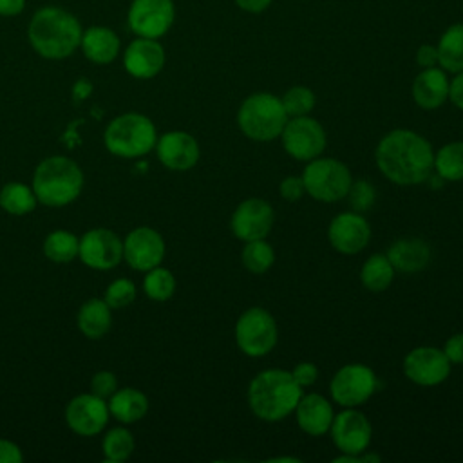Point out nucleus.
Returning <instances> with one entry per match:
<instances>
[{"instance_id": "1", "label": "nucleus", "mask_w": 463, "mask_h": 463, "mask_svg": "<svg viewBox=\"0 0 463 463\" xmlns=\"http://www.w3.org/2000/svg\"><path fill=\"white\" fill-rule=\"evenodd\" d=\"M374 159L378 170L400 186L421 184L434 170L430 143L409 128H394L385 134L376 145Z\"/></svg>"}, {"instance_id": "2", "label": "nucleus", "mask_w": 463, "mask_h": 463, "mask_svg": "<svg viewBox=\"0 0 463 463\" xmlns=\"http://www.w3.org/2000/svg\"><path fill=\"white\" fill-rule=\"evenodd\" d=\"M80 20L56 5L40 7L27 27L31 47L45 60H63L71 56L81 42Z\"/></svg>"}, {"instance_id": "3", "label": "nucleus", "mask_w": 463, "mask_h": 463, "mask_svg": "<svg viewBox=\"0 0 463 463\" xmlns=\"http://www.w3.org/2000/svg\"><path fill=\"white\" fill-rule=\"evenodd\" d=\"M302 394L291 371L264 369L248 385V405L259 420L273 423L289 416Z\"/></svg>"}, {"instance_id": "4", "label": "nucleus", "mask_w": 463, "mask_h": 463, "mask_svg": "<svg viewBox=\"0 0 463 463\" xmlns=\"http://www.w3.org/2000/svg\"><path fill=\"white\" fill-rule=\"evenodd\" d=\"M83 181V172L74 159L67 156H49L34 168L31 186L38 203L61 208L80 197Z\"/></svg>"}, {"instance_id": "5", "label": "nucleus", "mask_w": 463, "mask_h": 463, "mask_svg": "<svg viewBox=\"0 0 463 463\" xmlns=\"http://www.w3.org/2000/svg\"><path fill=\"white\" fill-rule=\"evenodd\" d=\"M103 143L110 154L134 159L156 148L157 130L148 116L139 112H125L116 116L107 125Z\"/></svg>"}, {"instance_id": "6", "label": "nucleus", "mask_w": 463, "mask_h": 463, "mask_svg": "<svg viewBox=\"0 0 463 463\" xmlns=\"http://www.w3.org/2000/svg\"><path fill=\"white\" fill-rule=\"evenodd\" d=\"M288 119L280 98L271 92L250 94L237 112L241 132L253 141H271L279 137Z\"/></svg>"}, {"instance_id": "7", "label": "nucleus", "mask_w": 463, "mask_h": 463, "mask_svg": "<svg viewBox=\"0 0 463 463\" xmlns=\"http://www.w3.org/2000/svg\"><path fill=\"white\" fill-rule=\"evenodd\" d=\"M306 194L320 203H335L347 195L353 183L349 168L335 157H315L302 172Z\"/></svg>"}, {"instance_id": "8", "label": "nucleus", "mask_w": 463, "mask_h": 463, "mask_svg": "<svg viewBox=\"0 0 463 463\" xmlns=\"http://www.w3.org/2000/svg\"><path fill=\"white\" fill-rule=\"evenodd\" d=\"M279 340V329L273 315L264 307L246 309L235 322V344L251 358L268 354Z\"/></svg>"}, {"instance_id": "9", "label": "nucleus", "mask_w": 463, "mask_h": 463, "mask_svg": "<svg viewBox=\"0 0 463 463\" xmlns=\"http://www.w3.org/2000/svg\"><path fill=\"white\" fill-rule=\"evenodd\" d=\"M378 380L374 371L365 364H345L331 378V398L342 407H358L376 391Z\"/></svg>"}, {"instance_id": "10", "label": "nucleus", "mask_w": 463, "mask_h": 463, "mask_svg": "<svg viewBox=\"0 0 463 463\" xmlns=\"http://www.w3.org/2000/svg\"><path fill=\"white\" fill-rule=\"evenodd\" d=\"M280 139L286 154L304 163L322 156L327 143L324 127L309 116L289 118L280 132Z\"/></svg>"}, {"instance_id": "11", "label": "nucleus", "mask_w": 463, "mask_h": 463, "mask_svg": "<svg viewBox=\"0 0 463 463\" xmlns=\"http://www.w3.org/2000/svg\"><path fill=\"white\" fill-rule=\"evenodd\" d=\"M175 18L172 0H132L127 14L128 27L143 38H161L168 33Z\"/></svg>"}, {"instance_id": "12", "label": "nucleus", "mask_w": 463, "mask_h": 463, "mask_svg": "<svg viewBox=\"0 0 463 463\" xmlns=\"http://www.w3.org/2000/svg\"><path fill=\"white\" fill-rule=\"evenodd\" d=\"M78 257L92 269H112L123 260V241L109 228H92L80 237Z\"/></svg>"}, {"instance_id": "13", "label": "nucleus", "mask_w": 463, "mask_h": 463, "mask_svg": "<svg viewBox=\"0 0 463 463\" xmlns=\"http://www.w3.org/2000/svg\"><path fill=\"white\" fill-rule=\"evenodd\" d=\"M450 365L443 349L432 345L414 347L403 358L405 376L421 387H434L445 382L450 374Z\"/></svg>"}, {"instance_id": "14", "label": "nucleus", "mask_w": 463, "mask_h": 463, "mask_svg": "<svg viewBox=\"0 0 463 463\" xmlns=\"http://www.w3.org/2000/svg\"><path fill=\"white\" fill-rule=\"evenodd\" d=\"M329 432L335 447L340 452L362 454L371 443L373 427L367 416L356 411V407H344V411L335 414Z\"/></svg>"}, {"instance_id": "15", "label": "nucleus", "mask_w": 463, "mask_h": 463, "mask_svg": "<svg viewBox=\"0 0 463 463\" xmlns=\"http://www.w3.org/2000/svg\"><path fill=\"white\" fill-rule=\"evenodd\" d=\"M165 239L150 226H137L123 239V259L136 271H148L165 259Z\"/></svg>"}, {"instance_id": "16", "label": "nucleus", "mask_w": 463, "mask_h": 463, "mask_svg": "<svg viewBox=\"0 0 463 463\" xmlns=\"http://www.w3.org/2000/svg\"><path fill=\"white\" fill-rule=\"evenodd\" d=\"M109 403L94 392L74 396L65 407V423L78 436H96L109 421Z\"/></svg>"}, {"instance_id": "17", "label": "nucleus", "mask_w": 463, "mask_h": 463, "mask_svg": "<svg viewBox=\"0 0 463 463\" xmlns=\"http://www.w3.org/2000/svg\"><path fill=\"white\" fill-rule=\"evenodd\" d=\"M275 212L271 204L260 197H250L239 203L232 213V232L237 239L248 242L255 239H266L273 228Z\"/></svg>"}, {"instance_id": "18", "label": "nucleus", "mask_w": 463, "mask_h": 463, "mask_svg": "<svg viewBox=\"0 0 463 463\" xmlns=\"http://www.w3.org/2000/svg\"><path fill=\"white\" fill-rule=\"evenodd\" d=\"M327 239L336 251L344 255H354L369 244L371 226L362 213L353 210L342 212L329 222Z\"/></svg>"}, {"instance_id": "19", "label": "nucleus", "mask_w": 463, "mask_h": 463, "mask_svg": "<svg viewBox=\"0 0 463 463\" xmlns=\"http://www.w3.org/2000/svg\"><path fill=\"white\" fill-rule=\"evenodd\" d=\"M156 154L168 170L183 172L197 165L201 150L197 139L184 130H170L157 137Z\"/></svg>"}, {"instance_id": "20", "label": "nucleus", "mask_w": 463, "mask_h": 463, "mask_svg": "<svg viewBox=\"0 0 463 463\" xmlns=\"http://www.w3.org/2000/svg\"><path fill=\"white\" fill-rule=\"evenodd\" d=\"M165 49L156 38L137 36L123 52L125 71L137 80H150L157 76L165 65Z\"/></svg>"}, {"instance_id": "21", "label": "nucleus", "mask_w": 463, "mask_h": 463, "mask_svg": "<svg viewBox=\"0 0 463 463\" xmlns=\"http://www.w3.org/2000/svg\"><path fill=\"white\" fill-rule=\"evenodd\" d=\"M293 412L297 414V425L300 430L315 438L329 432L331 421L335 418L331 403L318 392L302 394Z\"/></svg>"}, {"instance_id": "22", "label": "nucleus", "mask_w": 463, "mask_h": 463, "mask_svg": "<svg viewBox=\"0 0 463 463\" xmlns=\"http://www.w3.org/2000/svg\"><path fill=\"white\" fill-rule=\"evenodd\" d=\"M449 78L443 69L429 67L423 69L412 81L411 94L418 107L434 110L449 99Z\"/></svg>"}, {"instance_id": "23", "label": "nucleus", "mask_w": 463, "mask_h": 463, "mask_svg": "<svg viewBox=\"0 0 463 463\" xmlns=\"http://www.w3.org/2000/svg\"><path fill=\"white\" fill-rule=\"evenodd\" d=\"M387 259L400 273L421 271L430 260V248L423 239L407 237L394 241L387 250Z\"/></svg>"}, {"instance_id": "24", "label": "nucleus", "mask_w": 463, "mask_h": 463, "mask_svg": "<svg viewBox=\"0 0 463 463\" xmlns=\"http://www.w3.org/2000/svg\"><path fill=\"white\" fill-rule=\"evenodd\" d=\"M80 49L87 60L98 65H107L116 60L119 52L118 34L103 25H92L81 34Z\"/></svg>"}, {"instance_id": "25", "label": "nucleus", "mask_w": 463, "mask_h": 463, "mask_svg": "<svg viewBox=\"0 0 463 463\" xmlns=\"http://www.w3.org/2000/svg\"><path fill=\"white\" fill-rule=\"evenodd\" d=\"M76 322L83 336L98 340L105 336L112 326V309L103 298H89L80 306Z\"/></svg>"}, {"instance_id": "26", "label": "nucleus", "mask_w": 463, "mask_h": 463, "mask_svg": "<svg viewBox=\"0 0 463 463\" xmlns=\"http://www.w3.org/2000/svg\"><path fill=\"white\" fill-rule=\"evenodd\" d=\"M107 403L110 416H114L123 425L136 423L148 412V398L145 392L134 387L116 389Z\"/></svg>"}, {"instance_id": "27", "label": "nucleus", "mask_w": 463, "mask_h": 463, "mask_svg": "<svg viewBox=\"0 0 463 463\" xmlns=\"http://www.w3.org/2000/svg\"><path fill=\"white\" fill-rule=\"evenodd\" d=\"M438 65L449 72L463 71V22L452 24L438 42Z\"/></svg>"}, {"instance_id": "28", "label": "nucleus", "mask_w": 463, "mask_h": 463, "mask_svg": "<svg viewBox=\"0 0 463 463\" xmlns=\"http://www.w3.org/2000/svg\"><path fill=\"white\" fill-rule=\"evenodd\" d=\"M38 204V197L33 186L11 181L0 190V208L11 215H25L31 213Z\"/></svg>"}, {"instance_id": "29", "label": "nucleus", "mask_w": 463, "mask_h": 463, "mask_svg": "<svg viewBox=\"0 0 463 463\" xmlns=\"http://www.w3.org/2000/svg\"><path fill=\"white\" fill-rule=\"evenodd\" d=\"M394 271L396 269L392 268L387 255L374 253L362 264L360 280L365 289H369L373 293H380L391 286V282L394 279Z\"/></svg>"}, {"instance_id": "30", "label": "nucleus", "mask_w": 463, "mask_h": 463, "mask_svg": "<svg viewBox=\"0 0 463 463\" xmlns=\"http://www.w3.org/2000/svg\"><path fill=\"white\" fill-rule=\"evenodd\" d=\"M434 172L441 181H463V141H450L434 154Z\"/></svg>"}, {"instance_id": "31", "label": "nucleus", "mask_w": 463, "mask_h": 463, "mask_svg": "<svg viewBox=\"0 0 463 463\" xmlns=\"http://www.w3.org/2000/svg\"><path fill=\"white\" fill-rule=\"evenodd\" d=\"M80 239L67 230H52L43 241V255L56 262L67 264L78 257Z\"/></svg>"}, {"instance_id": "32", "label": "nucleus", "mask_w": 463, "mask_h": 463, "mask_svg": "<svg viewBox=\"0 0 463 463\" xmlns=\"http://www.w3.org/2000/svg\"><path fill=\"white\" fill-rule=\"evenodd\" d=\"M134 447H136L134 436L125 427L110 429L103 436V441H101L103 456L110 463H121V461L128 459L132 456V452H134Z\"/></svg>"}, {"instance_id": "33", "label": "nucleus", "mask_w": 463, "mask_h": 463, "mask_svg": "<svg viewBox=\"0 0 463 463\" xmlns=\"http://www.w3.org/2000/svg\"><path fill=\"white\" fill-rule=\"evenodd\" d=\"M241 260L250 273H266L275 262V251L266 239L248 241L241 251Z\"/></svg>"}, {"instance_id": "34", "label": "nucleus", "mask_w": 463, "mask_h": 463, "mask_svg": "<svg viewBox=\"0 0 463 463\" xmlns=\"http://www.w3.org/2000/svg\"><path fill=\"white\" fill-rule=\"evenodd\" d=\"M143 279V291L148 298L156 302H165L175 293V277L168 268H163L161 264L145 271Z\"/></svg>"}, {"instance_id": "35", "label": "nucleus", "mask_w": 463, "mask_h": 463, "mask_svg": "<svg viewBox=\"0 0 463 463\" xmlns=\"http://www.w3.org/2000/svg\"><path fill=\"white\" fill-rule=\"evenodd\" d=\"M280 101L284 105L288 118H295V116H307L315 109L317 98L311 89L304 85H295L284 92Z\"/></svg>"}, {"instance_id": "36", "label": "nucleus", "mask_w": 463, "mask_h": 463, "mask_svg": "<svg viewBox=\"0 0 463 463\" xmlns=\"http://www.w3.org/2000/svg\"><path fill=\"white\" fill-rule=\"evenodd\" d=\"M136 298V284L130 279H116L112 280L103 295V300L110 306V309H123L130 306Z\"/></svg>"}, {"instance_id": "37", "label": "nucleus", "mask_w": 463, "mask_h": 463, "mask_svg": "<svg viewBox=\"0 0 463 463\" xmlns=\"http://www.w3.org/2000/svg\"><path fill=\"white\" fill-rule=\"evenodd\" d=\"M345 197L349 199L351 210L362 213V212L369 210V208L374 204V201H376V190H374V186H373L369 181L360 179V181H353V183H351V186H349Z\"/></svg>"}, {"instance_id": "38", "label": "nucleus", "mask_w": 463, "mask_h": 463, "mask_svg": "<svg viewBox=\"0 0 463 463\" xmlns=\"http://www.w3.org/2000/svg\"><path fill=\"white\" fill-rule=\"evenodd\" d=\"M118 389V378L112 371H98L90 380V392L99 398H110Z\"/></svg>"}, {"instance_id": "39", "label": "nucleus", "mask_w": 463, "mask_h": 463, "mask_svg": "<svg viewBox=\"0 0 463 463\" xmlns=\"http://www.w3.org/2000/svg\"><path fill=\"white\" fill-rule=\"evenodd\" d=\"M279 194L282 199L293 203V201H298L304 194H306V188H304V183H302V177H295V175H288L280 181L279 184Z\"/></svg>"}, {"instance_id": "40", "label": "nucleus", "mask_w": 463, "mask_h": 463, "mask_svg": "<svg viewBox=\"0 0 463 463\" xmlns=\"http://www.w3.org/2000/svg\"><path fill=\"white\" fill-rule=\"evenodd\" d=\"M291 374H293L295 382L304 389V387H309V385H313L317 382L318 367L313 362H298L291 369Z\"/></svg>"}, {"instance_id": "41", "label": "nucleus", "mask_w": 463, "mask_h": 463, "mask_svg": "<svg viewBox=\"0 0 463 463\" xmlns=\"http://www.w3.org/2000/svg\"><path fill=\"white\" fill-rule=\"evenodd\" d=\"M443 353L450 364L461 365L463 364V333H454L447 338L443 345Z\"/></svg>"}, {"instance_id": "42", "label": "nucleus", "mask_w": 463, "mask_h": 463, "mask_svg": "<svg viewBox=\"0 0 463 463\" xmlns=\"http://www.w3.org/2000/svg\"><path fill=\"white\" fill-rule=\"evenodd\" d=\"M22 461H24L22 449L14 441L0 438V463H22Z\"/></svg>"}, {"instance_id": "43", "label": "nucleus", "mask_w": 463, "mask_h": 463, "mask_svg": "<svg viewBox=\"0 0 463 463\" xmlns=\"http://www.w3.org/2000/svg\"><path fill=\"white\" fill-rule=\"evenodd\" d=\"M416 63L421 69L436 67L438 65V47L436 45H429V43L420 45L418 51H416Z\"/></svg>"}, {"instance_id": "44", "label": "nucleus", "mask_w": 463, "mask_h": 463, "mask_svg": "<svg viewBox=\"0 0 463 463\" xmlns=\"http://www.w3.org/2000/svg\"><path fill=\"white\" fill-rule=\"evenodd\" d=\"M449 99L463 110V71L456 72L454 80L449 83Z\"/></svg>"}, {"instance_id": "45", "label": "nucleus", "mask_w": 463, "mask_h": 463, "mask_svg": "<svg viewBox=\"0 0 463 463\" xmlns=\"http://www.w3.org/2000/svg\"><path fill=\"white\" fill-rule=\"evenodd\" d=\"M24 7L25 0H0V16H16Z\"/></svg>"}, {"instance_id": "46", "label": "nucleus", "mask_w": 463, "mask_h": 463, "mask_svg": "<svg viewBox=\"0 0 463 463\" xmlns=\"http://www.w3.org/2000/svg\"><path fill=\"white\" fill-rule=\"evenodd\" d=\"M235 4L246 13H262L269 7L271 0H235Z\"/></svg>"}, {"instance_id": "47", "label": "nucleus", "mask_w": 463, "mask_h": 463, "mask_svg": "<svg viewBox=\"0 0 463 463\" xmlns=\"http://www.w3.org/2000/svg\"><path fill=\"white\" fill-rule=\"evenodd\" d=\"M269 461H293V463H300L298 458H288V456H282V458H271Z\"/></svg>"}]
</instances>
